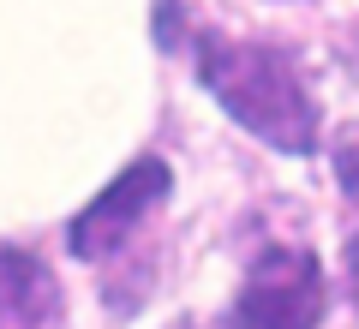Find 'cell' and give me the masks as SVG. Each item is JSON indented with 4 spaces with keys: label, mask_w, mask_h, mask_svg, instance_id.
I'll return each mask as SVG.
<instances>
[{
    "label": "cell",
    "mask_w": 359,
    "mask_h": 329,
    "mask_svg": "<svg viewBox=\"0 0 359 329\" xmlns=\"http://www.w3.org/2000/svg\"><path fill=\"white\" fill-rule=\"evenodd\" d=\"M192 60L204 90L240 120L252 138H264L269 150H287V156H306L318 144V102L306 96L294 60L269 42H233V36H204L192 42Z\"/></svg>",
    "instance_id": "obj_1"
},
{
    "label": "cell",
    "mask_w": 359,
    "mask_h": 329,
    "mask_svg": "<svg viewBox=\"0 0 359 329\" xmlns=\"http://www.w3.org/2000/svg\"><path fill=\"white\" fill-rule=\"evenodd\" d=\"M335 180H341V192L359 203V126L335 132Z\"/></svg>",
    "instance_id": "obj_5"
},
{
    "label": "cell",
    "mask_w": 359,
    "mask_h": 329,
    "mask_svg": "<svg viewBox=\"0 0 359 329\" xmlns=\"http://www.w3.org/2000/svg\"><path fill=\"white\" fill-rule=\"evenodd\" d=\"M48 311H54L48 264H42L36 252H25V246H0V329L6 323L36 329Z\"/></svg>",
    "instance_id": "obj_4"
},
{
    "label": "cell",
    "mask_w": 359,
    "mask_h": 329,
    "mask_svg": "<svg viewBox=\"0 0 359 329\" xmlns=\"http://www.w3.org/2000/svg\"><path fill=\"white\" fill-rule=\"evenodd\" d=\"M168 186H174V174H168L162 156H138V162L120 168V174L72 215L66 246H72L78 257H108L114 246H126L132 234H138V222L168 198Z\"/></svg>",
    "instance_id": "obj_3"
},
{
    "label": "cell",
    "mask_w": 359,
    "mask_h": 329,
    "mask_svg": "<svg viewBox=\"0 0 359 329\" xmlns=\"http://www.w3.org/2000/svg\"><path fill=\"white\" fill-rule=\"evenodd\" d=\"M347 264H353V281H359V240H353V257H347Z\"/></svg>",
    "instance_id": "obj_6"
},
{
    "label": "cell",
    "mask_w": 359,
    "mask_h": 329,
    "mask_svg": "<svg viewBox=\"0 0 359 329\" xmlns=\"http://www.w3.org/2000/svg\"><path fill=\"white\" fill-rule=\"evenodd\" d=\"M323 305H330V281L318 257L299 246H269L233 293L228 329H318Z\"/></svg>",
    "instance_id": "obj_2"
},
{
    "label": "cell",
    "mask_w": 359,
    "mask_h": 329,
    "mask_svg": "<svg viewBox=\"0 0 359 329\" xmlns=\"http://www.w3.org/2000/svg\"><path fill=\"white\" fill-rule=\"evenodd\" d=\"M168 329H198V323H168Z\"/></svg>",
    "instance_id": "obj_7"
}]
</instances>
